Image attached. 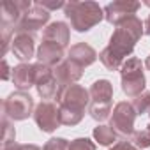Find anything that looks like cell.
Here are the masks:
<instances>
[{
    "label": "cell",
    "instance_id": "d4e9b609",
    "mask_svg": "<svg viewBox=\"0 0 150 150\" xmlns=\"http://www.w3.org/2000/svg\"><path fill=\"white\" fill-rule=\"evenodd\" d=\"M37 6H41L42 9H46L48 13H51V11H57V9H64L65 7V4L64 2H35Z\"/></svg>",
    "mask_w": 150,
    "mask_h": 150
},
{
    "label": "cell",
    "instance_id": "83f0119b",
    "mask_svg": "<svg viewBox=\"0 0 150 150\" xmlns=\"http://www.w3.org/2000/svg\"><path fill=\"white\" fill-rule=\"evenodd\" d=\"M2 67H4V72H2V80H9V65H7V60H6V58L2 60Z\"/></svg>",
    "mask_w": 150,
    "mask_h": 150
},
{
    "label": "cell",
    "instance_id": "8992f818",
    "mask_svg": "<svg viewBox=\"0 0 150 150\" xmlns=\"http://www.w3.org/2000/svg\"><path fill=\"white\" fill-rule=\"evenodd\" d=\"M2 111H4V117L13 122L27 120L30 115H34L35 104H34V99L30 97V94L18 90V92H13L7 96V99L2 104Z\"/></svg>",
    "mask_w": 150,
    "mask_h": 150
},
{
    "label": "cell",
    "instance_id": "9c48e42d",
    "mask_svg": "<svg viewBox=\"0 0 150 150\" xmlns=\"http://www.w3.org/2000/svg\"><path fill=\"white\" fill-rule=\"evenodd\" d=\"M35 88L42 99H57L60 83L55 76V71L42 64H35Z\"/></svg>",
    "mask_w": 150,
    "mask_h": 150
},
{
    "label": "cell",
    "instance_id": "2e32d148",
    "mask_svg": "<svg viewBox=\"0 0 150 150\" xmlns=\"http://www.w3.org/2000/svg\"><path fill=\"white\" fill-rule=\"evenodd\" d=\"M14 87L20 92H27L28 88L35 87V64H20L13 69L11 76Z\"/></svg>",
    "mask_w": 150,
    "mask_h": 150
},
{
    "label": "cell",
    "instance_id": "e0dca14e",
    "mask_svg": "<svg viewBox=\"0 0 150 150\" xmlns=\"http://www.w3.org/2000/svg\"><path fill=\"white\" fill-rule=\"evenodd\" d=\"M69 37H71L69 27L64 21H53L42 32V42H51V44H57L64 50L69 44Z\"/></svg>",
    "mask_w": 150,
    "mask_h": 150
},
{
    "label": "cell",
    "instance_id": "30bf717a",
    "mask_svg": "<svg viewBox=\"0 0 150 150\" xmlns=\"http://www.w3.org/2000/svg\"><path fill=\"white\" fill-rule=\"evenodd\" d=\"M34 6V2H27V0H14V2H4L0 7V25L2 28L16 30L18 23L21 21L23 14Z\"/></svg>",
    "mask_w": 150,
    "mask_h": 150
},
{
    "label": "cell",
    "instance_id": "4316f807",
    "mask_svg": "<svg viewBox=\"0 0 150 150\" xmlns=\"http://www.w3.org/2000/svg\"><path fill=\"white\" fill-rule=\"evenodd\" d=\"M7 150H41L37 145H13Z\"/></svg>",
    "mask_w": 150,
    "mask_h": 150
},
{
    "label": "cell",
    "instance_id": "7a4b0ae2",
    "mask_svg": "<svg viewBox=\"0 0 150 150\" xmlns=\"http://www.w3.org/2000/svg\"><path fill=\"white\" fill-rule=\"evenodd\" d=\"M88 103H90V94L85 87L76 83L60 87L57 96V104L62 125H78L85 117V110H88Z\"/></svg>",
    "mask_w": 150,
    "mask_h": 150
},
{
    "label": "cell",
    "instance_id": "52a82bcc",
    "mask_svg": "<svg viewBox=\"0 0 150 150\" xmlns=\"http://www.w3.org/2000/svg\"><path fill=\"white\" fill-rule=\"evenodd\" d=\"M136 111L131 103H118L115 104L111 117H110V127L118 134V138H131L134 132V122H136Z\"/></svg>",
    "mask_w": 150,
    "mask_h": 150
},
{
    "label": "cell",
    "instance_id": "4dcf8cb0",
    "mask_svg": "<svg viewBox=\"0 0 150 150\" xmlns=\"http://www.w3.org/2000/svg\"><path fill=\"white\" fill-rule=\"evenodd\" d=\"M146 129H148V131H150V124H148V125H146Z\"/></svg>",
    "mask_w": 150,
    "mask_h": 150
},
{
    "label": "cell",
    "instance_id": "3957f363",
    "mask_svg": "<svg viewBox=\"0 0 150 150\" xmlns=\"http://www.w3.org/2000/svg\"><path fill=\"white\" fill-rule=\"evenodd\" d=\"M64 13L76 32H88L104 18V9L97 2H69Z\"/></svg>",
    "mask_w": 150,
    "mask_h": 150
},
{
    "label": "cell",
    "instance_id": "277c9868",
    "mask_svg": "<svg viewBox=\"0 0 150 150\" xmlns=\"http://www.w3.org/2000/svg\"><path fill=\"white\" fill-rule=\"evenodd\" d=\"M88 115L96 122H104L113 111V85L110 80H97L88 88Z\"/></svg>",
    "mask_w": 150,
    "mask_h": 150
},
{
    "label": "cell",
    "instance_id": "ac0fdd59",
    "mask_svg": "<svg viewBox=\"0 0 150 150\" xmlns=\"http://www.w3.org/2000/svg\"><path fill=\"white\" fill-rule=\"evenodd\" d=\"M67 58L74 60L76 64H80L85 69V67L92 65L97 60V51L90 44H87V42H78V44L71 46V50L67 53Z\"/></svg>",
    "mask_w": 150,
    "mask_h": 150
},
{
    "label": "cell",
    "instance_id": "ffe728a7",
    "mask_svg": "<svg viewBox=\"0 0 150 150\" xmlns=\"http://www.w3.org/2000/svg\"><path fill=\"white\" fill-rule=\"evenodd\" d=\"M16 131L13 127V124L9 122V118H2V150H7L9 146L16 145Z\"/></svg>",
    "mask_w": 150,
    "mask_h": 150
},
{
    "label": "cell",
    "instance_id": "7402d4cb",
    "mask_svg": "<svg viewBox=\"0 0 150 150\" xmlns=\"http://www.w3.org/2000/svg\"><path fill=\"white\" fill-rule=\"evenodd\" d=\"M131 141H132V145L139 150H143V148H148L150 146V131L145 127V129H139V131H134L132 132V136H131Z\"/></svg>",
    "mask_w": 150,
    "mask_h": 150
},
{
    "label": "cell",
    "instance_id": "5b68a950",
    "mask_svg": "<svg viewBox=\"0 0 150 150\" xmlns=\"http://www.w3.org/2000/svg\"><path fill=\"white\" fill-rule=\"evenodd\" d=\"M120 81L122 90L129 99H134L145 92V74H143V62L136 57L127 58L120 67Z\"/></svg>",
    "mask_w": 150,
    "mask_h": 150
},
{
    "label": "cell",
    "instance_id": "5bb4252c",
    "mask_svg": "<svg viewBox=\"0 0 150 150\" xmlns=\"http://www.w3.org/2000/svg\"><path fill=\"white\" fill-rule=\"evenodd\" d=\"M55 76L60 83V87H67V85H72L76 83L81 76H83V67L80 64H76L71 58H65L60 65H57L55 69Z\"/></svg>",
    "mask_w": 150,
    "mask_h": 150
},
{
    "label": "cell",
    "instance_id": "44dd1931",
    "mask_svg": "<svg viewBox=\"0 0 150 150\" xmlns=\"http://www.w3.org/2000/svg\"><path fill=\"white\" fill-rule=\"evenodd\" d=\"M131 104H132L136 115H145V113H148V111H150V92L145 90L141 96L134 97V99L131 101Z\"/></svg>",
    "mask_w": 150,
    "mask_h": 150
},
{
    "label": "cell",
    "instance_id": "cb8c5ba5",
    "mask_svg": "<svg viewBox=\"0 0 150 150\" xmlns=\"http://www.w3.org/2000/svg\"><path fill=\"white\" fill-rule=\"evenodd\" d=\"M42 150H69V141L65 138H50Z\"/></svg>",
    "mask_w": 150,
    "mask_h": 150
},
{
    "label": "cell",
    "instance_id": "d6986e66",
    "mask_svg": "<svg viewBox=\"0 0 150 150\" xmlns=\"http://www.w3.org/2000/svg\"><path fill=\"white\" fill-rule=\"evenodd\" d=\"M94 138H96V141H97L99 145H104V146L115 145L117 141H120L118 134H117L110 125H97V127L94 129Z\"/></svg>",
    "mask_w": 150,
    "mask_h": 150
},
{
    "label": "cell",
    "instance_id": "603a6c76",
    "mask_svg": "<svg viewBox=\"0 0 150 150\" xmlns=\"http://www.w3.org/2000/svg\"><path fill=\"white\" fill-rule=\"evenodd\" d=\"M69 150H96V143L88 138H76L69 143Z\"/></svg>",
    "mask_w": 150,
    "mask_h": 150
},
{
    "label": "cell",
    "instance_id": "484cf974",
    "mask_svg": "<svg viewBox=\"0 0 150 150\" xmlns=\"http://www.w3.org/2000/svg\"><path fill=\"white\" fill-rule=\"evenodd\" d=\"M110 150H138L131 141H125V139H120V141H117Z\"/></svg>",
    "mask_w": 150,
    "mask_h": 150
},
{
    "label": "cell",
    "instance_id": "ba28073f",
    "mask_svg": "<svg viewBox=\"0 0 150 150\" xmlns=\"http://www.w3.org/2000/svg\"><path fill=\"white\" fill-rule=\"evenodd\" d=\"M32 117H34L35 125L42 132H53V131H57L62 125L58 106L55 103H50V101H44V103L37 104Z\"/></svg>",
    "mask_w": 150,
    "mask_h": 150
},
{
    "label": "cell",
    "instance_id": "8fae6325",
    "mask_svg": "<svg viewBox=\"0 0 150 150\" xmlns=\"http://www.w3.org/2000/svg\"><path fill=\"white\" fill-rule=\"evenodd\" d=\"M141 7L139 2H132V0H117L104 7V20L111 25H120L125 20L136 16L138 9Z\"/></svg>",
    "mask_w": 150,
    "mask_h": 150
},
{
    "label": "cell",
    "instance_id": "1f68e13d",
    "mask_svg": "<svg viewBox=\"0 0 150 150\" xmlns=\"http://www.w3.org/2000/svg\"><path fill=\"white\" fill-rule=\"evenodd\" d=\"M148 115H150V111H148Z\"/></svg>",
    "mask_w": 150,
    "mask_h": 150
},
{
    "label": "cell",
    "instance_id": "7c38bea8",
    "mask_svg": "<svg viewBox=\"0 0 150 150\" xmlns=\"http://www.w3.org/2000/svg\"><path fill=\"white\" fill-rule=\"evenodd\" d=\"M48 21H50V13L34 2V6L23 14V18H21V21L18 23L14 34H21V32L35 34V32H37L39 28H42Z\"/></svg>",
    "mask_w": 150,
    "mask_h": 150
},
{
    "label": "cell",
    "instance_id": "6da1fadb",
    "mask_svg": "<svg viewBox=\"0 0 150 150\" xmlns=\"http://www.w3.org/2000/svg\"><path fill=\"white\" fill-rule=\"evenodd\" d=\"M143 34V23L138 16H132L124 23L117 25L115 32L110 37L108 46L99 53V60L103 62V65L108 71H118L125 58L132 53L136 42L141 39Z\"/></svg>",
    "mask_w": 150,
    "mask_h": 150
},
{
    "label": "cell",
    "instance_id": "f1b7e54d",
    "mask_svg": "<svg viewBox=\"0 0 150 150\" xmlns=\"http://www.w3.org/2000/svg\"><path fill=\"white\" fill-rule=\"evenodd\" d=\"M143 30H145V35H150V14H148V18L143 23Z\"/></svg>",
    "mask_w": 150,
    "mask_h": 150
},
{
    "label": "cell",
    "instance_id": "4fadbf2b",
    "mask_svg": "<svg viewBox=\"0 0 150 150\" xmlns=\"http://www.w3.org/2000/svg\"><path fill=\"white\" fill-rule=\"evenodd\" d=\"M11 51L21 64H30V60L34 58V53H35V34H27V32L14 34Z\"/></svg>",
    "mask_w": 150,
    "mask_h": 150
},
{
    "label": "cell",
    "instance_id": "9a60e30c",
    "mask_svg": "<svg viewBox=\"0 0 150 150\" xmlns=\"http://www.w3.org/2000/svg\"><path fill=\"white\" fill-rule=\"evenodd\" d=\"M35 57L39 60V64H42L46 67H51V69H55L57 65H60L67 58L65 57V50L57 46V44H51V42H41Z\"/></svg>",
    "mask_w": 150,
    "mask_h": 150
},
{
    "label": "cell",
    "instance_id": "f546056e",
    "mask_svg": "<svg viewBox=\"0 0 150 150\" xmlns=\"http://www.w3.org/2000/svg\"><path fill=\"white\" fill-rule=\"evenodd\" d=\"M145 67L150 71V55H148V57H146V60H145Z\"/></svg>",
    "mask_w": 150,
    "mask_h": 150
}]
</instances>
